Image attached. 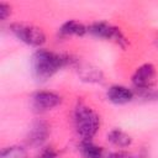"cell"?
<instances>
[{
  "instance_id": "cell-1",
  "label": "cell",
  "mask_w": 158,
  "mask_h": 158,
  "mask_svg": "<svg viewBox=\"0 0 158 158\" xmlns=\"http://www.w3.org/2000/svg\"><path fill=\"white\" fill-rule=\"evenodd\" d=\"M68 62L67 56L41 48L32 56V72L38 81H46Z\"/></svg>"
},
{
  "instance_id": "cell-2",
  "label": "cell",
  "mask_w": 158,
  "mask_h": 158,
  "mask_svg": "<svg viewBox=\"0 0 158 158\" xmlns=\"http://www.w3.org/2000/svg\"><path fill=\"white\" fill-rule=\"evenodd\" d=\"M74 125L83 139H91L99 130V115L88 105L79 102L74 110Z\"/></svg>"
},
{
  "instance_id": "cell-3",
  "label": "cell",
  "mask_w": 158,
  "mask_h": 158,
  "mask_svg": "<svg viewBox=\"0 0 158 158\" xmlns=\"http://www.w3.org/2000/svg\"><path fill=\"white\" fill-rule=\"evenodd\" d=\"M11 32L23 43L32 47H41L46 42V36L40 27L33 25L16 22L10 26Z\"/></svg>"
},
{
  "instance_id": "cell-4",
  "label": "cell",
  "mask_w": 158,
  "mask_h": 158,
  "mask_svg": "<svg viewBox=\"0 0 158 158\" xmlns=\"http://www.w3.org/2000/svg\"><path fill=\"white\" fill-rule=\"evenodd\" d=\"M88 32L98 38H104L106 41H111L122 48H125L128 43L126 37L121 32V30L107 23V22H94L88 27Z\"/></svg>"
},
{
  "instance_id": "cell-5",
  "label": "cell",
  "mask_w": 158,
  "mask_h": 158,
  "mask_svg": "<svg viewBox=\"0 0 158 158\" xmlns=\"http://www.w3.org/2000/svg\"><path fill=\"white\" fill-rule=\"evenodd\" d=\"M156 75V68L152 64L146 63L135 70L132 75V84L138 90H148L154 84Z\"/></svg>"
},
{
  "instance_id": "cell-6",
  "label": "cell",
  "mask_w": 158,
  "mask_h": 158,
  "mask_svg": "<svg viewBox=\"0 0 158 158\" xmlns=\"http://www.w3.org/2000/svg\"><path fill=\"white\" fill-rule=\"evenodd\" d=\"M62 102V98L52 91H38L32 98V105L37 111H47Z\"/></svg>"
},
{
  "instance_id": "cell-7",
  "label": "cell",
  "mask_w": 158,
  "mask_h": 158,
  "mask_svg": "<svg viewBox=\"0 0 158 158\" xmlns=\"http://www.w3.org/2000/svg\"><path fill=\"white\" fill-rule=\"evenodd\" d=\"M107 99L117 105H123L133 99V91L123 85H112L106 93Z\"/></svg>"
},
{
  "instance_id": "cell-8",
  "label": "cell",
  "mask_w": 158,
  "mask_h": 158,
  "mask_svg": "<svg viewBox=\"0 0 158 158\" xmlns=\"http://www.w3.org/2000/svg\"><path fill=\"white\" fill-rule=\"evenodd\" d=\"M48 136V126L43 121H38L32 126V130L28 136V141L33 146H38L46 141Z\"/></svg>"
},
{
  "instance_id": "cell-9",
  "label": "cell",
  "mask_w": 158,
  "mask_h": 158,
  "mask_svg": "<svg viewBox=\"0 0 158 158\" xmlns=\"http://www.w3.org/2000/svg\"><path fill=\"white\" fill-rule=\"evenodd\" d=\"M86 32H88V27L75 20L64 22L62 27L59 28L60 36H65V37L67 36H84Z\"/></svg>"
},
{
  "instance_id": "cell-10",
  "label": "cell",
  "mask_w": 158,
  "mask_h": 158,
  "mask_svg": "<svg viewBox=\"0 0 158 158\" xmlns=\"http://www.w3.org/2000/svg\"><path fill=\"white\" fill-rule=\"evenodd\" d=\"M80 152L84 158H102L105 151L93 143L90 139H83L80 143Z\"/></svg>"
},
{
  "instance_id": "cell-11",
  "label": "cell",
  "mask_w": 158,
  "mask_h": 158,
  "mask_svg": "<svg viewBox=\"0 0 158 158\" xmlns=\"http://www.w3.org/2000/svg\"><path fill=\"white\" fill-rule=\"evenodd\" d=\"M107 139H109L112 144H115V146H117V147H128V146L131 144V142H132L131 136L127 135L126 132L118 130V128L112 130V131L107 135Z\"/></svg>"
},
{
  "instance_id": "cell-12",
  "label": "cell",
  "mask_w": 158,
  "mask_h": 158,
  "mask_svg": "<svg viewBox=\"0 0 158 158\" xmlns=\"http://www.w3.org/2000/svg\"><path fill=\"white\" fill-rule=\"evenodd\" d=\"M80 77L83 78V80L90 81V83H101L102 81V74L99 69L93 68L91 65H84L80 67V69L78 70Z\"/></svg>"
},
{
  "instance_id": "cell-13",
  "label": "cell",
  "mask_w": 158,
  "mask_h": 158,
  "mask_svg": "<svg viewBox=\"0 0 158 158\" xmlns=\"http://www.w3.org/2000/svg\"><path fill=\"white\" fill-rule=\"evenodd\" d=\"M0 158H27V152L20 146H11L1 152Z\"/></svg>"
},
{
  "instance_id": "cell-14",
  "label": "cell",
  "mask_w": 158,
  "mask_h": 158,
  "mask_svg": "<svg viewBox=\"0 0 158 158\" xmlns=\"http://www.w3.org/2000/svg\"><path fill=\"white\" fill-rule=\"evenodd\" d=\"M10 10L11 9H10V6L7 4H5V2L0 4V19H1V21H5L10 16V12H11Z\"/></svg>"
}]
</instances>
